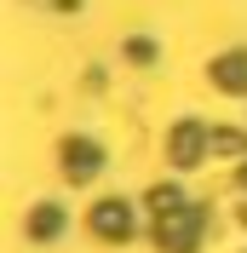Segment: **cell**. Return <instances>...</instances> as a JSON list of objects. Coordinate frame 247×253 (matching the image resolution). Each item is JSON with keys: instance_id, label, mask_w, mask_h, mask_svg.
<instances>
[{"instance_id": "cell-1", "label": "cell", "mask_w": 247, "mask_h": 253, "mask_svg": "<svg viewBox=\"0 0 247 253\" xmlns=\"http://www.w3.org/2000/svg\"><path fill=\"white\" fill-rule=\"evenodd\" d=\"M201 230H207V213H201L196 202L172 207V213H155V242H161V253H196Z\"/></svg>"}, {"instance_id": "cell-2", "label": "cell", "mask_w": 247, "mask_h": 253, "mask_svg": "<svg viewBox=\"0 0 247 253\" xmlns=\"http://www.w3.org/2000/svg\"><path fill=\"white\" fill-rule=\"evenodd\" d=\"M207 150H213V132H207L201 121H178V126H172V144H167L172 167H196Z\"/></svg>"}, {"instance_id": "cell-3", "label": "cell", "mask_w": 247, "mask_h": 253, "mask_svg": "<svg viewBox=\"0 0 247 253\" xmlns=\"http://www.w3.org/2000/svg\"><path fill=\"white\" fill-rule=\"evenodd\" d=\"M86 224H92L104 242H126L132 236V207H126L121 196H109V202H98L92 213H86Z\"/></svg>"}, {"instance_id": "cell-4", "label": "cell", "mask_w": 247, "mask_h": 253, "mask_svg": "<svg viewBox=\"0 0 247 253\" xmlns=\"http://www.w3.org/2000/svg\"><path fill=\"white\" fill-rule=\"evenodd\" d=\"M63 167L75 178H92L98 167H104V150H98L92 138H75V144H63Z\"/></svg>"}, {"instance_id": "cell-5", "label": "cell", "mask_w": 247, "mask_h": 253, "mask_svg": "<svg viewBox=\"0 0 247 253\" xmlns=\"http://www.w3.org/2000/svg\"><path fill=\"white\" fill-rule=\"evenodd\" d=\"M213 81H218V86H230V92H247V52L236 46L230 58H218V63H213Z\"/></svg>"}, {"instance_id": "cell-6", "label": "cell", "mask_w": 247, "mask_h": 253, "mask_svg": "<svg viewBox=\"0 0 247 253\" xmlns=\"http://www.w3.org/2000/svg\"><path fill=\"white\" fill-rule=\"evenodd\" d=\"M58 230H63V207H35V213H29V236L35 242H52V236H58Z\"/></svg>"}, {"instance_id": "cell-7", "label": "cell", "mask_w": 247, "mask_h": 253, "mask_svg": "<svg viewBox=\"0 0 247 253\" xmlns=\"http://www.w3.org/2000/svg\"><path fill=\"white\" fill-rule=\"evenodd\" d=\"M213 150H218V156H242V150H247V132L224 126V132H213Z\"/></svg>"}, {"instance_id": "cell-8", "label": "cell", "mask_w": 247, "mask_h": 253, "mask_svg": "<svg viewBox=\"0 0 247 253\" xmlns=\"http://www.w3.org/2000/svg\"><path fill=\"white\" fill-rule=\"evenodd\" d=\"M242 190H247V167H242Z\"/></svg>"}]
</instances>
